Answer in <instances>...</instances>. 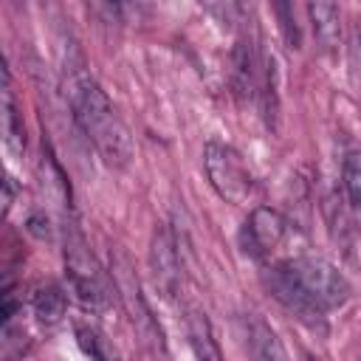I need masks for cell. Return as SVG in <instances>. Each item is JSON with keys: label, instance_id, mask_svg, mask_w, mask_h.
<instances>
[{"label": "cell", "instance_id": "obj_8", "mask_svg": "<svg viewBox=\"0 0 361 361\" xmlns=\"http://www.w3.org/2000/svg\"><path fill=\"white\" fill-rule=\"evenodd\" d=\"M245 336H248V350H251L254 361H290L285 344L279 341V336L259 316H248L245 319Z\"/></svg>", "mask_w": 361, "mask_h": 361}, {"label": "cell", "instance_id": "obj_2", "mask_svg": "<svg viewBox=\"0 0 361 361\" xmlns=\"http://www.w3.org/2000/svg\"><path fill=\"white\" fill-rule=\"evenodd\" d=\"M282 268L310 296V302H316L322 310H336V307L347 305V299H350V282L327 259H319V257H296V259L282 262Z\"/></svg>", "mask_w": 361, "mask_h": 361}, {"label": "cell", "instance_id": "obj_14", "mask_svg": "<svg viewBox=\"0 0 361 361\" xmlns=\"http://www.w3.org/2000/svg\"><path fill=\"white\" fill-rule=\"evenodd\" d=\"M276 14H279V20H282L285 39H288L293 48H299V28H296V20H293V6H288V3H276Z\"/></svg>", "mask_w": 361, "mask_h": 361}, {"label": "cell", "instance_id": "obj_16", "mask_svg": "<svg viewBox=\"0 0 361 361\" xmlns=\"http://www.w3.org/2000/svg\"><path fill=\"white\" fill-rule=\"evenodd\" d=\"M28 231H31V234H37V237H48V217L34 214V217L28 220Z\"/></svg>", "mask_w": 361, "mask_h": 361}, {"label": "cell", "instance_id": "obj_9", "mask_svg": "<svg viewBox=\"0 0 361 361\" xmlns=\"http://www.w3.org/2000/svg\"><path fill=\"white\" fill-rule=\"evenodd\" d=\"M186 336H189V347L195 353V361H223L220 344L212 333L209 316L200 307H189L186 313Z\"/></svg>", "mask_w": 361, "mask_h": 361}, {"label": "cell", "instance_id": "obj_4", "mask_svg": "<svg viewBox=\"0 0 361 361\" xmlns=\"http://www.w3.org/2000/svg\"><path fill=\"white\" fill-rule=\"evenodd\" d=\"M65 268H68V279L73 293L79 296V302L90 310H102L107 305V288L102 282L99 265L85 243V237L68 223L65 226Z\"/></svg>", "mask_w": 361, "mask_h": 361}, {"label": "cell", "instance_id": "obj_10", "mask_svg": "<svg viewBox=\"0 0 361 361\" xmlns=\"http://www.w3.org/2000/svg\"><path fill=\"white\" fill-rule=\"evenodd\" d=\"M310 23H313V34L322 45V51H336L341 42V11L336 3H310L307 6Z\"/></svg>", "mask_w": 361, "mask_h": 361}, {"label": "cell", "instance_id": "obj_17", "mask_svg": "<svg viewBox=\"0 0 361 361\" xmlns=\"http://www.w3.org/2000/svg\"><path fill=\"white\" fill-rule=\"evenodd\" d=\"M11 203H14V183H11V178H6L3 180V212H8Z\"/></svg>", "mask_w": 361, "mask_h": 361}, {"label": "cell", "instance_id": "obj_13", "mask_svg": "<svg viewBox=\"0 0 361 361\" xmlns=\"http://www.w3.org/2000/svg\"><path fill=\"white\" fill-rule=\"evenodd\" d=\"M341 180H344V192H347L350 206L361 214V149H353L344 155Z\"/></svg>", "mask_w": 361, "mask_h": 361}, {"label": "cell", "instance_id": "obj_6", "mask_svg": "<svg viewBox=\"0 0 361 361\" xmlns=\"http://www.w3.org/2000/svg\"><path fill=\"white\" fill-rule=\"evenodd\" d=\"M149 268H152V279L158 290L164 296H175L178 282H180V262H178V251H175L169 228H155L152 243H149Z\"/></svg>", "mask_w": 361, "mask_h": 361}, {"label": "cell", "instance_id": "obj_12", "mask_svg": "<svg viewBox=\"0 0 361 361\" xmlns=\"http://www.w3.org/2000/svg\"><path fill=\"white\" fill-rule=\"evenodd\" d=\"M3 135H6V147L17 155L25 147V133L17 116V107L11 102V90H8V73H6V90H3Z\"/></svg>", "mask_w": 361, "mask_h": 361}, {"label": "cell", "instance_id": "obj_1", "mask_svg": "<svg viewBox=\"0 0 361 361\" xmlns=\"http://www.w3.org/2000/svg\"><path fill=\"white\" fill-rule=\"evenodd\" d=\"M65 96H68L73 121L93 141L104 164L127 166L133 158V138L124 121L118 118V113L113 110L107 93L99 87V82L85 71H73L65 82Z\"/></svg>", "mask_w": 361, "mask_h": 361}, {"label": "cell", "instance_id": "obj_11", "mask_svg": "<svg viewBox=\"0 0 361 361\" xmlns=\"http://www.w3.org/2000/svg\"><path fill=\"white\" fill-rule=\"evenodd\" d=\"M31 305H34V313H37V319H39L42 324H56V322L65 316L68 299H65L62 288H56V285H42V288H37Z\"/></svg>", "mask_w": 361, "mask_h": 361}, {"label": "cell", "instance_id": "obj_15", "mask_svg": "<svg viewBox=\"0 0 361 361\" xmlns=\"http://www.w3.org/2000/svg\"><path fill=\"white\" fill-rule=\"evenodd\" d=\"M350 62H353L355 82L361 85V31H355V34H353V45H350Z\"/></svg>", "mask_w": 361, "mask_h": 361}, {"label": "cell", "instance_id": "obj_18", "mask_svg": "<svg viewBox=\"0 0 361 361\" xmlns=\"http://www.w3.org/2000/svg\"><path fill=\"white\" fill-rule=\"evenodd\" d=\"M305 361H316V358H310V355H307V358H305Z\"/></svg>", "mask_w": 361, "mask_h": 361}, {"label": "cell", "instance_id": "obj_5", "mask_svg": "<svg viewBox=\"0 0 361 361\" xmlns=\"http://www.w3.org/2000/svg\"><path fill=\"white\" fill-rule=\"evenodd\" d=\"M268 288H271V293L299 319V322H305L307 327H319V330H324V322H322V307L316 305V302H310V296L285 274V268L282 265H276L271 274H268Z\"/></svg>", "mask_w": 361, "mask_h": 361}, {"label": "cell", "instance_id": "obj_7", "mask_svg": "<svg viewBox=\"0 0 361 361\" xmlns=\"http://www.w3.org/2000/svg\"><path fill=\"white\" fill-rule=\"evenodd\" d=\"M285 237V220L271 206H257L245 223V245L254 257L274 251Z\"/></svg>", "mask_w": 361, "mask_h": 361}, {"label": "cell", "instance_id": "obj_3", "mask_svg": "<svg viewBox=\"0 0 361 361\" xmlns=\"http://www.w3.org/2000/svg\"><path fill=\"white\" fill-rule=\"evenodd\" d=\"M203 166L209 175V183L214 186V192L228 200V203H245L254 192V178L248 172V166L243 164L240 152L231 149L228 144L220 141H209L203 147Z\"/></svg>", "mask_w": 361, "mask_h": 361}]
</instances>
